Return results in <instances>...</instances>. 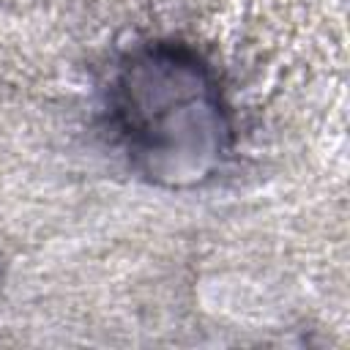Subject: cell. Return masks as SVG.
<instances>
[{
	"mask_svg": "<svg viewBox=\"0 0 350 350\" xmlns=\"http://www.w3.org/2000/svg\"><path fill=\"white\" fill-rule=\"evenodd\" d=\"M109 112L131 164L156 186L211 180L232 145V123L211 66L186 44L156 41L118 66Z\"/></svg>",
	"mask_w": 350,
	"mask_h": 350,
	"instance_id": "cell-1",
	"label": "cell"
}]
</instances>
